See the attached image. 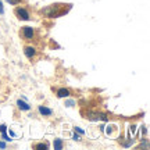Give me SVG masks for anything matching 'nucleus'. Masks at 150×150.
I'll return each mask as SVG.
<instances>
[{"instance_id": "nucleus-1", "label": "nucleus", "mask_w": 150, "mask_h": 150, "mask_svg": "<svg viewBox=\"0 0 150 150\" xmlns=\"http://www.w3.org/2000/svg\"><path fill=\"white\" fill-rule=\"evenodd\" d=\"M64 4H60V3H56V4H50L47 7H45L40 10V14L47 18H57V17H61L64 13H67V10L63 8Z\"/></svg>"}, {"instance_id": "nucleus-2", "label": "nucleus", "mask_w": 150, "mask_h": 150, "mask_svg": "<svg viewBox=\"0 0 150 150\" xmlns=\"http://www.w3.org/2000/svg\"><path fill=\"white\" fill-rule=\"evenodd\" d=\"M85 118L86 120H89V121H104V122H107L108 121V117L107 114H104V112H100V111H88L85 114Z\"/></svg>"}, {"instance_id": "nucleus-3", "label": "nucleus", "mask_w": 150, "mask_h": 150, "mask_svg": "<svg viewBox=\"0 0 150 150\" xmlns=\"http://www.w3.org/2000/svg\"><path fill=\"white\" fill-rule=\"evenodd\" d=\"M20 35L24 40H27V42H31L35 38H36V31H35V28L32 27H22L21 31H20Z\"/></svg>"}, {"instance_id": "nucleus-4", "label": "nucleus", "mask_w": 150, "mask_h": 150, "mask_svg": "<svg viewBox=\"0 0 150 150\" xmlns=\"http://www.w3.org/2000/svg\"><path fill=\"white\" fill-rule=\"evenodd\" d=\"M14 16H16L20 21H29V20H31L29 11H28L25 7H21V6H18V7L14 8Z\"/></svg>"}, {"instance_id": "nucleus-5", "label": "nucleus", "mask_w": 150, "mask_h": 150, "mask_svg": "<svg viewBox=\"0 0 150 150\" xmlns=\"http://www.w3.org/2000/svg\"><path fill=\"white\" fill-rule=\"evenodd\" d=\"M24 54H25V57L28 60H33L38 56V49L35 46H32V45H27L24 47Z\"/></svg>"}, {"instance_id": "nucleus-6", "label": "nucleus", "mask_w": 150, "mask_h": 150, "mask_svg": "<svg viewBox=\"0 0 150 150\" xmlns=\"http://www.w3.org/2000/svg\"><path fill=\"white\" fill-rule=\"evenodd\" d=\"M56 96L59 97V99H68L71 96V91L67 89V88H60L56 92Z\"/></svg>"}, {"instance_id": "nucleus-7", "label": "nucleus", "mask_w": 150, "mask_h": 150, "mask_svg": "<svg viewBox=\"0 0 150 150\" xmlns=\"http://www.w3.org/2000/svg\"><path fill=\"white\" fill-rule=\"evenodd\" d=\"M38 112L43 117H52L53 115V110L46 107V106H38Z\"/></svg>"}, {"instance_id": "nucleus-8", "label": "nucleus", "mask_w": 150, "mask_h": 150, "mask_svg": "<svg viewBox=\"0 0 150 150\" xmlns=\"http://www.w3.org/2000/svg\"><path fill=\"white\" fill-rule=\"evenodd\" d=\"M120 143H121L122 147H131V146L134 145V139L127 135L125 138H120Z\"/></svg>"}, {"instance_id": "nucleus-9", "label": "nucleus", "mask_w": 150, "mask_h": 150, "mask_svg": "<svg viewBox=\"0 0 150 150\" xmlns=\"http://www.w3.org/2000/svg\"><path fill=\"white\" fill-rule=\"evenodd\" d=\"M17 108L21 110V111H29V110H31V106H29L27 102H22L21 99H18V100H17Z\"/></svg>"}, {"instance_id": "nucleus-10", "label": "nucleus", "mask_w": 150, "mask_h": 150, "mask_svg": "<svg viewBox=\"0 0 150 150\" xmlns=\"http://www.w3.org/2000/svg\"><path fill=\"white\" fill-rule=\"evenodd\" d=\"M136 132H138V127L132 124V125H129L128 127V136H131L132 139H135V136H136Z\"/></svg>"}, {"instance_id": "nucleus-11", "label": "nucleus", "mask_w": 150, "mask_h": 150, "mask_svg": "<svg viewBox=\"0 0 150 150\" xmlns=\"http://www.w3.org/2000/svg\"><path fill=\"white\" fill-rule=\"evenodd\" d=\"M64 146L65 145H64V142H63V139H54V142H53L54 150H61Z\"/></svg>"}, {"instance_id": "nucleus-12", "label": "nucleus", "mask_w": 150, "mask_h": 150, "mask_svg": "<svg viewBox=\"0 0 150 150\" xmlns=\"http://www.w3.org/2000/svg\"><path fill=\"white\" fill-rule=\"evenodd\" d=\"M33 149H36V150H47L49 149V143H43V142L36 143V145H33Z\"/></svg>"}, {"instance_id": "nucleus-13", "label": "nucleus", "mask_w": 150, "mask_h": 150, "mask_svg": "<svg viewBox=\"0 0 150 150\" xmlns=\"http://www.w3.org/2000/svg\"><path fill=\"white\" fill-rule=\"evenodd\" d=\"M6 1H7V3H10L11 6H17V4H20L22 0H6Z\"/></svg>"}, {"instance_id": "nucleus-14", "label": "nucleus", "mask_w": 150, "mask_h": 150, "mask_svg": "<svg viewBox=\"0 0 150 150\" xmlns=\"http://www.w3.org/2000/svg\"><path fill=\"white\" fill-rule=\"evenodd\" d=\"M1 138H3V139H4L6 142H11V140H13V139L10 138V136H8V135L6 134V132H3V134H1Z\"/></svg>"}, {"instance_id": "nucleus-15", "label": "nucleus", "mask_w": 150, "mask_h": 150, "mask_svg": "<svg viewBox=\"0 0 150 150\" xmlns=\"http://www.w3.org/2000/svg\"><path fill=\"white\" fill-rule=\"evenodd\" d=\"M74 131H75V132H78L79 135H85V131H83L82 128H79V127H75Z\"/></svg>"}, {"instance_id": "nucleus-16", "label": "nucleus", "mask_w": 150, "mask_h": 150, "mask_svg": "<svg viewBox=\"0 0 150 150\" xmlns=\"http://www.w3.org/2000/svg\"><path fill=\"white\" fill-rule=\"evenodd\" d=\"M72 140H75V142H81L82 139H81V136H79V135H76V132H75V134L72 135Z\"/></svg>"}, {"instance_id": "nucleus-17", "label": "nucleus", "mask_w": 150, "mask_h": 150, "mask_svg": "<svg viewBox=\"0 0 150 150\" xmlns=\"http://www.w3.org/2000/svg\"><path fill=\"white\" fill-rule=\"evenodd\" d=\"M0 132H1V134H3V132H7V125H6V124H1V125H0Z\"/></svg>"}, {"instance_id": "nucleus-18", "label": "nucleus", "mask_w": 150, "mask_h": 150, "mask_svg": "<svg viewBox=\"0 0 150 150\" xmlns=\"http://www.w3.org/2000/svg\"><path fill=\"white\" fill-rule=\"evenodd\" d=\"M74 104H75V102H74V100H68V102L65 103V106H67V107H72Z\"/></svg>"}, {"instance_id": "nucleus-19", "label": "nucleus", "mask_w": 150, "mask_h": 150, "mask_svg": "<svg viewBox=\"0 0 150 150\" xmlns=\"http://www.w3.org/2000/svg\"><path fill=\"white\" fill-rule=\"evenodd\" d=\"M139 147H145V149H147V147H149V145H147V142H145V143L142 142V143L139 145Z\"/></svg>"}, {"instance_id": "nucleus-20", "label": "nucleus", "mask_w": 150, "mask_h": 150, "mask_svg": "<svg viewBox=\"0 0 150 150\" xmlns=\"http://www.w3.org/2000/svg\"><path fill=\"white\" fill-rule=\"evenodd\" d=\"M3 13H4V7H3V3L0 0V14H3Z\"/></svg>"}]
</instances>
